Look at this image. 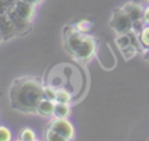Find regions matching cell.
<instances>
[{"label": "cell", "mask_w": 149, "mask_h": 141, "mask_svg": "<svg viewBox=\"0 0 149 141\" xmlns=\"http://www.w3.org/2000/svg\"><path fill=\"white\" fill-rule=\"evenodd\" d=\"M7 13H8V15H9V17H10V20H12L14 27H15L16 33H24V31L29 28V21L26 20V19H23L22 16H20V15L15 12V9L13 8V6L9 7V9H8Z\"/></svg>", "instance_id": "8"}, {"label": "cell", "mask_w": 149, "mask_h": 141, "mask_svg": "<svg viewBox=\"0 0 149 141\" xmlns=\"http://www.w3.org/2000/svg\"><path fill=\"white\" fill-rule=\"evenodd\" d=\"M83 40H84V35L80 31H78L76 28H71V27L66 28V30H65V44H66L68 50L72 55L79 48Z\"/></svg>", "instance_id": "5"}, {"label": "cell", "mask_w": 149, "mask_h": 141, "mask_svg": "<svg viewBox=\"0 0 149 141\" xmlns=\"http://www.w3.org/2000/svg\"><path fill=\"white\" fill-rule=\"evenodd\" d=\"M91 28H92V22L88 21V20H81V21L77 22V24H76V29L78 31H80L81 34L83 33H87Z\"/></svg>", "instance_id": "14"}, {"label": "cell", "mask_w": 149, "mask_h": 141, "mask_svg": "<svg viewBox=\"0 0 149 141\" xmlns=\"http://www.w3.org/2000/svg\"><path fill=\"white\" fill-rule=\"evenodd\" d=\"M49 128L58 133L61 136L64 138V140H70L73 136V127L70 121H68L65 118H56L52 120L49 125Z\"/></svg>", "instance_id": "4"}, {"label": "cell", "mask_w": 149, "mask_h": 141, "mask_svg": "<svg viewBox=\"0 0 149 141\" xmlns=\"http://www.w3.org/2000/svg\"><path fill=\"white\" fill-rule=\"evenodd\" d=\"M1 40H2V36H1V34H0V41H1Z\"/></svg>", "instance_id": "25"}, {"label": "cell", "mask_w": 149, "mask_h": 141, "mask_svg": "<svg viewBox=\"0 0 149 141\" xmlns=\"http://www.w3.org/2000/svg\"><path fill=\"white\" fill-rule=\"evenodd\" d=\"M24 1H28V2H30V3H33V5H36V3H38L41 0H24Z\"/></svg>", "instance_id": "24"}, {"label": "cell", "mask_w": 149, "mask_h": 141, "mask_svg": "<svg viewBox=\"0 0 149 141\" xmlns=\"http://www.w3.org/2000/svg\"><path fill=\"white\" fill-rule=\"evenodd\" d=\"M45 139L47 140H50V141H65L63 136H61L58 133H56L51 128H48L47 134H45Z\"/></svg>", "instance_id": "18"}, {"label": "cell", "mask_w": 149, "mask_h": 141, "mask_svg": "<svg viewBox=\"0 0 149 141\" xmlns=\"http://www.w3.org/2000/svg\"><path fill=\"white\" fill-rule=\"evenodd\" d=\"M43 99V86L38 79L24 77L16 79L10 90L13 108L27 113L37 112V105Z\"/></svg>", "instance_id": "1"}, {"label": "cell", "mask_w": 149, "mask_h": 141, "mask_svg": "<svg viewBox=\"0 0 149 141\" xmlns=\"http://www.w3.org/2000/svg\"><path fill=\"white\" fill-rule=\"evenodd\" d=\"M109 24L119 35L126 34L133 29V21L122 8H118L114 10Z\"/></svg>", "instance_id": "2"}, {"label": "cell", "mask_w": 149, "mask_h": 141, "mask_svg": "<svg viewBox=\"0 0 149 141\" xmlns=\"http://www.w3.org/2000/svg\"><path fill=\"white\" fill-rule=\"evenodd\" d=\"M71 100V96L68 92V90L65 89H57L56 91V101L57 103H64V104H69Z\"/></svg>", "instance_id": "12"}, {"label": "cell", "mask_w": 149, "mask_h": 141, "mask_svg": "<svg viewBox=\"0 0 149 141\" xmlns=\"http://www.w3.org/2000/svg\"><path fill=\"white\" fill-rule=\"evenodd\" d=\"M20 139L23 141H33L35 140V133L30 128H24L20 134Z\"/></svg>", "instance_id": "17"}, {"label": "cell", "mask_w": 149, "mask_h": 141, "mask_svg": "<svg viewBox=\"0 0 149 141\" xmlns=\"http://www.w3.org/2000/svg\"><path fill=\"white\" fill-rule=\"evenodd\" d=\"M5 1L8 3V6H13V5H14L16 1H19V0H5Z\"/></svg>", "instance_id": "23"}, {"label": "cell", "mask_w": 149, "mask_h": 141, "mask_svg": "<svg viewBox=\"0 0 149 141\" xmlns=\"http://www.w3.org/2000/svg\"><path fill=\"white\" fill-rule=\"evenodd\" d=\"M116 43H118V45H119L120 49H122V48H125L126 45L130 44V37H129L128 33H126V34H120L119 37L116 38Z\"/></svg>", "instance_id": "16"}, {"label": "cell", "mask_w": 149, "mask_h": 141, "mask_svg": "<svg viewBox=\"0 0 149 141\" xmlns=\"http://www.w3.org/2000/svg\"><path fill=\"white\" fill-rule=\"evenodd\" d=\"M0 34L2 36V40L10 38L16 34L15 27L8 15V13L0 14Z\"/></svg>", "instance_id": "6"}, {"label": "cell", "mask_w": 149, "mask_h": 141, "mask_svg": "<svg viewBox=\"0 0 149 141\" xmlns=\"http://www.w3.org/2000/svg\"><path fill=\"white\" fill-rule=\"evenodd\" d=\"M10 6H8V3L5 0H0V14H5L8 12Z\"/></svg>", "instance_id": "21"}, {"label": "cell", "mask_w": 149, "mask_h": 141, "mask_svg": "<svg viewBox=\"0 0 149 141\" xmlns=\"http://www.w3.org/2000/svg\"><path fill=\"white\" fill-rule=\"evenodd\" d=\"M121 50H122V55L125 56V59H130L135 55V52L137 51V49L133 44H128L125 48H122Z\"/></svg>", "instance_id": "15"}, {"label": "cell", "mask_w": 149, "mask_h": 141, "mask_svg": "<svg viewBox=\"0 0 149 141\" xmlns=\"http://www.w3.org/2000/svg\"><path fill=\"white\" fill-rule=\"evenodd\" d=\"M139 35H140V41H141V43H142L146 48H149V27H148V28H144Z\"/></svg>", "instance_id": "19"}, {"label": "cell", "mask_w": 149, "mask_h": 141, "mask_svg": "<svg viewBox=\"0 0 149 141\" xmlns=\"http://www.w3.org/2000/svg\"><path fill=\"white\" fill-rule=\"evenodd\" d=\"M143 21L149 23V7L143 12Z\"/></svg>", "instance_id": "22"}, {"label": "cell", "mask_w": 149, "mask_h": 141, "mask_svg": "<svg viewBox=\"0 0 149 141\" xmlns=\"http://www.w3.org/2000/svg\"><path fill=\"white\" fill-rule=\"evenodd\" d=\"M54 108H55V103L52 100L45 99L43 98L38 105H37V112L42 115H50L54 113Z\"/></svg>", "instance_id": "10"}, {"label": "cell", "mask_w": 149, "mask_h": 141, "mask_svg": "<svg viewBox=\"0 0 149 141\" xmlns=\"http://www.w3.org/2000/svg\"><path fill=\"white\" fill-rule=\"evenodd\" d=\"M69 113H70V107L68 106V104H64V103L55 104L54 114L56 115V118H66Z\"/></svg>", "instance_id": "11"}, {"label": "cell", "mask_w": 149, "mask_h": 141, "mask_svg": "<svg viewBox=\"0 0 149 141\" xmlns=\"http://www.w3.org/2000/svg\"><path fill=\"white\" fill-rule=\"evenodd\" d=\"M122 9L126 12V14L132 19V21H137V20H141V19H143V8H142V6L140 5V3H137V2H134V1H132V2H127L123 7H122Z\"/></svg>", "instance_id": "9"}, {"label": "cell", "mask_w": 149, "mask_h": 141, "mask_svg": "<svg viewBox=\"0 0 149 141\" xmlns=\"http://www.w3.org/2000/svg\"><path fill=\"white\" fill-rule=\"evenodd\" d=\"M56 91L57 89L52 87V86H44L43 87V98L45 99H49V100H52V101H56Z\"/></svg>", "instance_id": "13"}, {"label": "cell", "mask_w": 149, "mask_h": 141, "mask_svg": "<svg viewBox=\"0 0 149 141\" xmlns=\"http://www.w3.org/2000/svg\"><path fill=\"white\" fill-rule=\"evenodd\" d=\"M95 51V43L94 40L91 36H84V40L81 42V44L79 45V48L76 50V52L73 54V56L81 61V62H86L88 61L92 55Z\"/></svg>", "instance_id": "3"}, {"label": "cell", "mask_w": 149, "mask_h": 141, "mask_svg": "<svg viewBox=\"0 0 149 141\" xmlns=\"http://www.w3.org/2000/svg\"><path fill=\"white\" fill-rule=\"evenodd\" d=\"M34 6L35 5H33V3L28 2V1L19 0V1H16L13 5V8L15 9V12L20 16H22L23 19H26V20L29 21L33 17V15H34V10H35V7Z\"/></svg>", "instance_id": "7"}, {"label": "cell", "mask_w": 149, "mask_h": 141, "mask_svg": "<svg viewBox=\"0 0 149 141\" xmlns=\"http://www.w3.org/2000/svg\"><path fill=\"white\" fill-rule=\"evenodd\" d=\"M10 140V132L7 127L0 126V141H8Z\"/></svg>", "instance_id": "20"}]
</instances>
